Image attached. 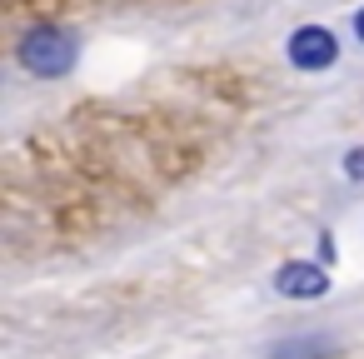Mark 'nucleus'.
<instances>
[{
    "mask_svg": "<svg viewBox=\"0 0 364 359\" xmlns=\"http://www.w3.org/2000/svg\"><path fill=\"white\" fill-rule=\"evenodd\" d=\"M16 60H21L31 75H41V80H60V75L75 70L80 41H75L65 26H36V31H26V41L16 45Z\"/></svg>",
    "mask_w": 364,
    "mask_h": 359,
    "instance_id": "1",
    "label": "nucleus"
},
{
    "mask_svg": "<svg viewBox=\"0 0 364 359\" xmlns=\"http://www.w3.org/2000/svg\"><path fill=\"white\" fill-rule=\"evenodd\" d=\"M284 55H289L294 70L319 75V70H329V65L339 60V41H334L329 26H299V31L284 41Z\"/></svg>",
    "mask_w": 364,
    "mask_h": 359,
    "instance_id": "2",
    "label": "nucleus"
},
{
    "mask_svg": "<svg viewBox=\"0 0 364 359\" xmlns=\"http://www.w3.org/2000/svg\"><path fill=\"white\" fill-rule=\"evenodd\" d=\"M274 289L284 299H324L329 294V269L314 259H284L274 269Z\"/></svg>",
    "mask_w": 364,
    "mask_h": 359,
    "instance_id": "3",
    "label": "nucleus"
},
{
    "mask_svg": "<svg viewBox=\"0 0 364 359\" xmlns=\"http://www.w3.org/2000/svg\"><path fill=\"white\" fill-rule=\"evenodd\" d=\"M339 349L334 334H284L264 349V359H329Z\"/></svg>",
    "mask_w": 364,
    "mask_h": 359,
    "instance_id": "4",
    "label": "nucleus"
},
{
    "mask_svg": "<svg viewBox=\"0 0 364 359\" xmlns=\"http://www.w3.org/2000/svg\"><path fill=\"white\" fill-rule=\"evenodd\" d=\"M344 175H349V180H364V145H354V150L344 155Z\"/></svg>",
    "mask_w": 364,
    "mask_h": 359,
    "instance_id": "5",
    "label": "nucleus"
},
{
    "mask_svg": "<svg viewBox=\"0 0 364 359\" xmlns=\"http://www.w3.org/2000/svg\"><path fill=\"white\" fill-rule=\"evenodd\" d=\"M354 36H359V45H364V11H354Z\"/></svg>",
    "mask_w": 364,
    "mask_h": 359,
    "instance_id": "6",
    "label": "nucleus"
}]
</instances>
